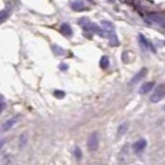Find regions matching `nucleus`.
I'll list each match as a JSON object with an SVG mask.
<instances>
[{
    "label": "nucleus",
    "instance_id": "f257e3e1",
    "mask_svg": "<svg viewBox=\"0 0 165 165\" xmlns=\"http://www.w3.org/2000/svg\"><path fill=\"white\" fill-rule=\"evenodd\" d=\"M79 25L81 26L84 30H86V31H91V32H93V33L97 34V35L101 36V37H104L105 34H106L105 31H104L103 29H101V28L99 27L98 25H96V24L92 23V22L87 18L80 19Z\"/></svg>",
    "mask_w": 165,
    "mask_h": 165
},
{
    "label": "nucleus",
    "instance_id": "f03ea898",
    "mask_svg": "<svg viewBox=\"0 0 165 165\" xmlns=\"http://www.w3.org/2000/svg\"><path fill=\"white\" fill-rule=\"evenodd\" d=\"M101 25L103 27V30L105 31V33L108 35L110 37V45H119V39L118 36L116 34V31H115V27L110 22L108 21H102L101 22Z\"/></svg>",
    "mask_w": 165,
    "mask_h": 165
},
{
    "label": "nucleus",
    "instance_id": "7ed1b4c3",
    "mask_svg": "<svg viewBox=\"0 0 165 165\" xmlns=\"http://www.w3.org/2000/svg\"><path fill=\"white\" fill-rule=\"evenodd\" d=\"M87 147L90 152H95L97 151L99 147V135L98 132L94 131L89 135L88 140H87Z\"/></svg>",
    "mask_w": 165,
    "mask_h": 165
},
{
    "label": "nucleus",
    "instance_id": "20e7f679",
    "mask_svg": "<svg viewBox=\"0 0 165 165\" xmlns=\"http://www.w3.org/2000/svg\"><path fill=\"white\" fill-rule=\"evenodd\" d=\"M164 96H165V86L164 85H159V86L156 88L153 95L151 96V102H153V103L159 102L160 100L163 99Z\"/></svg>",
    "mask_w": 165,
    "mask_h": 165
},
{
    "label": "nucleus",
    "instance_id": "39448f33",
    "mask_svg": "<svg viewBox=\"0 0 165 165\" xmlns=\"http://www.w3.org/2000/svg\"><path fill=\"white\" fill-rule=\"evenodd\" d=\"M147 21L150 23L157 24V25H165V18L159 14H152L147 17Z\"/></svg>",
    "mask_w": 165,
    "mask_h": 165
},
{
    "label": "nucleus",
    "instance_id": "423d86ee",
    "mask_svg": "<svg viewBox=\"0 0 165 165\" xmlns=\"http://www.w3.org/2000/svg\"><path fill=\"white\" fill-rule=\"evenodd\" d=\"M145 147H147V140H145V138H140L137 142H134L133 151L135 152V153H142V152L145 149Z\"/></svg>",
    "mask_w": 165,
    "mask_h": 165
},
{
    "label": "nucleus",
    "instance_id": "0eeeda50",
    "mask_svg": "<svg viewBox=\"0 0 165 165\" xmlns=\"http://www.w3.org/2000/svg\"><path fill=\"white\" fill-rule=\"evenodd\" d=\"M145 74H147V68H142V70H139L135 75H134L133 77H132V80L130 81L129 85H135V84H137V82H139L140 80L144 79V77H145Z\"/></svg>",
    "mask_w": 165,
    "mask_h": 165
},
{
    "label": "nucleus",
    "instance_id": "6e6552de",
    "mask_svg": "<svg viewBox=\"0 0 165 165\" xmlns=\"http://www.w3.org/2000/svg\"><path fill=\"white\" fill-rule=\"evenodd\" d=\"M18 118L19 117H15V118L9 119V120H7L5 123H3V125L1 126V131L5 132V131H8L9 129H12V128L14 127L15 124L18 122Z\"/></svg>",
    "mask_w": 165,
    "mask_h": 165
},
{
    "label": "nucleus",
    "instance_id": "1a4fd4ad",
    "mask_svg": "<svg viewBox=\"0 0 165 165\" xmlns=\"http://www.w3.org/2000/svg\"><path fill=\"white\" fill-rule=\"evenodd\" d=\"M154 87H155V82H145V84H144L142 87H140L138 93H139V94H142V95L147 94V93H149L150 91H151L152 89L154 88Z\"/></svg>",
    "mask_w": 165,
    "mask_h": 165
},
{
    "label": "nucleus",
    "instance_id": "9d476101",
    "mask_svg": "<svg viewBox=\"0 0 165 165\" xmlns=\"http://www.w3.org/2000/svg\"><path fill=\"white\" fill-rule=\"evenodd\" d=\"M28 140H29V135H28L27 132H23V133L20 135L19 137V147L22 150L28 144Z\"/></svg>",
    "mask_w": 165,
    "mask_h": 165
},
{
    "label": "nucleus",
    "instance_id": "9b49d317",
    "mask_svg": "<svg viewBox=\"0 0 165 165\" xmlns=\"http://www.w3.org/2000/svg\"><path fill=\"white\" fill-rule=\"evenodd\" d=\"M71 8L75 12H82V10H86L87 7L85 6V4L81 1H74L71 3Z\"/></svg>",
    "mask_w": 165,
    "mask_h": 165
},
{
    "label": "nucleus",
    "instance_id": "f8f14e48",
    "mask_svg": "<svg viewBox=\"0 0 165 165\" xmlns=\"http://www.w3.org/2000/svg\"><path fill=\"white\" fill-rule=\"evenodd\" d=\"M60 30H61L63 35H65V36H71L72 35V30H71L70 26H69L68 24H66V23L62 24L61 29Z\"/></svg>",
    "mask_w": 165,
    "mask_h": 165
},
{
    "label": "nucleus",
    "instance_id": "ddd939ff",
    "mask_svg": "<svg viewBox=\"0 0 165 165\" xmlns=\"http://www.w3.org/2000/svg\"><path fill=\"white\" fill-rule=\"evenodd\" d=\"M138 40H139L140 45H144L145 47H147V49L154 50L153 49V45H152L151 43H150V41L145 37V35H142V34H139V35H138Z\"/></svg>",
    "mask_w": 165,
    "mask_h": 165
},
{
    "label": "nucleus",
    "instance_id": "4468645a",
    "mask_svg": "<svg viewBox=\"0 0 165 165\" xmlns=\"http://www.w3.org/2000/svg\"><path fill=\"white\" fill-rule=\"evenodd\" d=\"M127 130H128V123L125 122V123L121 124L118 128V131H117V135H118L119 137H120V136H123L124 134L127 132Z\"/></svg>",
    "mask_w": 165,
    "mask_h": 165
},
{
    "label": "nucleus",
    "instance_id": "2eb2a0df",
    "mask_svg": "<svg viewBox=\"0 0 165 165\" xmlns=\"http://www.w3.org/2000/svg\"><path fill=\"white\" fill-rule=\"evenodd\" d=\"M10 15V10L9 9H3L0 12V25H1L3 22H5L8 19Z\"/></svg>",
    "mask_w": 165,
    "mask_h": 165
},
{
    "label": "nucleus",
    "instance_id": "dca6fc26",
    "mask_svg": "<svg viewBox=\"0 0 165 165\" xmlns=\"http://www.w3.org/2000/svg\"><path fill=\"white\" fill-rule=\"evenodd\" d=\"M52 49H53L54 53H55L56 55H58V56H63L65 54V50L62 49V47H59V45H52Z\"/></svg>",
    "mask_w": 165,
    "mask_h": 165
},
{
    "label": "nucleus",
    "instance_id": "f3484780",
    "mask_svg": "<svg viewBox=\"0 0 165 165\" xmlns=\"http://www.w3.org/2000/svg\"><path fill=\"white\" fill-rule=\"evenodd\" d=\"M108 65H110V60H108V57L107 56H103V57H101L100 59V67L101 68H107Z\"/></svg>",
    "mask_w": 165,
    "mask_h": 165
},
{
    "label": "nucleus",
    "instance_id": "a211bd4d",
    "mask_svg": "<svg viewBox=\"0 0 165 165\" xmlns=\"http://www.w3.org/2000/svg\"><path fill=\"white\" fill-rule=\"evenodd\" d=\"M73 154H74V157L77 158V160H81L82 157V152L81 150V147H75L74 150H73Z\"/></svg>",
    "mask_w": 165,
    "mask_h": 165
},
{
    "label": "nucleus",
    "instance_id": "6ab92c4d",
    "mask_svg": "<svg viewBox=\"0 0 165 165\" xmlns=\"http://www.w3.org/2000/svg\"><path fill=\"white\" fill-rule=\"evenodd\" d=\"M54 96H55L56 98H58V99H61V98H63V97L65 96V93L63 92V91L56 90L55 92H54Z\"/></svg>",
    "mask_w": 165,
    "mask_h": 165
},
{
    "label": "nucleus",
    "instance_id": "aec40b11",
    "mask_svg": "<svg viewBox=\"0 0 165 165\" xmlns=\"http://www.w3.org/2000/svg\"><path fill=\"white\" fill-rule=\"evenodd\" d=\"M3 165H12V159L9 156H6L3 160Z\"/></svg>",
    "mask_w": 165,
    "mask_h": 165
},
{
    "label": "nucleus",
    "instance_id": "412c9836",
    "mask_svg": "<svg viewBox=\"0 0 165 165\" xmlns=\"http://www.w3.org/2000/svg\"><path fill=\"white\" fill-rule=\"evenodd\" d=\"M59 68L61 69V70L65 71V70H67V69H68V65L65 64V63H61V64L59 65Z\"/></svg>",
    "mask_w": 165,
    "mask_h": 165
},
{
    "label": "nucleus",
    "instance_id": "4be33fe9",
    "mask_svg": "<svg viewBox=\"0 0 165 165\" xmlns=\"http://www.w3.org/2000/svg\"><path fill=\"white\" fill-rule=\"evenodd\" d=\"M5 142H6L5 139H1V140H0V150H1L2 147H3V145H5Z\"/></svg>",
    "mask_w": 165,
    "mask_h": 165
},
{
    "label": "nucleus",
    "instance_id": "5701e85b",
    "mask_svg": "<svg viewBox=\"0 0 165 165\" xmlns=\"http://www.w3.org/2000/svg\"><path fill=\"white\" fill-rule=\"evenodd\" d=\"M4 107H5V103H3V102L0 103V112H1L2 110H4Z\"/></svg>",
    "mask_w": 165,
    "mask_h": 165
},
{
    "label": "nucleus",
    "instance_id": "b1692460",
    "mask_svg": "<svg viewBox=\"0 0 165 165\" xmlns=\"http://www.w3.org/2000/svg\"><path fill=\"white\" fill-rule=\"evenodd\" d=\"M110 1H112V0H110Z\"/></svg>",
    "mask_w": 165,
    "mask_h": 165
},
{
    "label": "nucleus",
    "instance_id": "393cba45",
    "mask_svg": "<svg viewBox=\"0 0 165 165\" xmlns=\"http://www.w3.org/2000/svg\"><path fill=\"white\" fill-rule=\"evenodd\" d=\"M164 43H165V41H164Z\"/></svg>",
    "mask_w": 165,
    "mask_h": 165
},
{
    "label": "nucleus",
    "instance_id": "a878e982",
    "mask_svg": "<svg viewBox=\"0 0 165 165\" xmlns=\"http://www.w3.org/2000/svg\"><path fill=\"white\" fill-rule=\"evenodd\" d=\"M164 108H165V106H164Z\"/></svg>",
    "mask_w": 165,
    "mask_h": 165
}]
</instances>
